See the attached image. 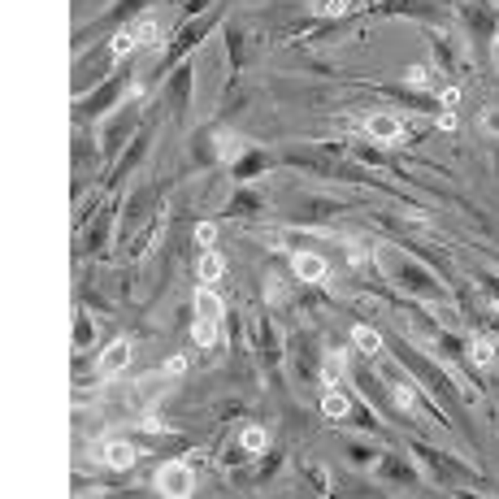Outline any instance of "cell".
I'll use <instances>...</instances> for the list:
<instances>
[{
	"mask_svg": "<svg viewBox=\"0 0 499 499\" xmlns=\"http://www.w3.org/2000/svg\"><path fill=\"white\" fill-rule=\"evenodd\" d=\"M395 378V373H391ZM391 399H395V408H404L408 417H422L426 408H422V399H417V391L404 382V378H395V382H391Z\"/></svg>",
	"mask_w": 499,
	"mask_h": 499,
	"instance_id": "6",
	"label": "cell"
},
{
	"mask_svg": "<svg viewBox=\"0 0 499 499\" xmlns=\"http://www.w3.org/2000/svg\"><path fill=\"white\" fill-rule=\"evenodd\" d=\"M313 9L334 17V13H348V9H352V0H313Z\"/></svg>",
	"mask_w": 499,
	"mask_h": 499,
	"instance_id": "18",
	"label": "cell"
},
{
	"mask_svg": "<svg viewBox=\"0 0 499 499\" xmlns=\"http://www.w3.org/2000/svg\"><path fill=\"white\" fill-rule=\"evenodd\" d=\"M239 443H244L248 452H265V443H269V434H265L261 426H248V430H244V438H239Z\"/></svg>",
	"mask_w": 499,
	"mask_h": 499,
	"instance_id": "15",
	"label": "cell"
},
{
	"mask_svg": "<svg viewBox=\"0 0 499 499\" xmlns=\"http://www.w3.org/2000/svg\"><path fill=\"white\" fill-rule=\"evenodd\" d=\"M156 491L170 495V499H183V495L195 491V477H191V469L183 461H170V465L156 469Z\"/></svg>",
	"mask_w": 499,
	"mask_h": 499,
	"instance_id": "1",
	"label": "cell"
},
{
	"mask_svg": "<svg viewBox=\"0 0 499 499\" xmlns=\"http://www.w3.org/2000/svg\"><path fill=\"white\" fill-rule=\"evenodd\" d=\"M352 338H356V348H361L365 356H378V348H382V334H378L373 326H356Z\"/></svg>",
	"mask_w": 499,
	"mask_h": 499,
	"instance_id": "10",
	"label": "cell"
},
{
	"mask_svg": "<svg viewBox=\"0 0 499 499\" xmlns=\"http://www.w3.org/2000/svg\"><path fill=\"white\" fill-rule=\"evenodd\" d=\"M100 461H105L109 469H131L135 465V447L122 443V438H109V443L100 447Z\"/></svg>",
	"mask_w": 499,
	"mask_h": 499,
	"instance_id": "4",
	"label": "cell"
},
{
	"mask_svg": "<svg viewBox=\"0 0 499 499\" xmlns=\"http://www.w3.org/2000/svg\"><path fill=\"white\" fill-rule=\"evenodd\" d=\"M365 131H369V139H378V144H395V139L404 135V122H399L395 113H369Z\"/></svg>",
	"mask_w": 499,
	"mask_h": 499,
	"instance_id": "2",
	"label": "cell"
},
{
	"mask_svg": "<svg viewBox=\"0 0 499 499\" xmlns=\"http://www.w3.org/2000/svg\"><path fill=\"white\" fill-rule=\"evenodd\" d=\"M195 239H200V244H204V248H209V244H213V239H217V230H213V222H200V226H195Z\"/></svg>",
	"mask_w": 499,
	"mask_h": 499,
	"instance_id": "20",
	"label": "cell"
},
{
	"mask_svg": "<svg viewBox=\"0 0 499 499\" xmlns=\"http://www.w3.org/2000/svg\"><path fill=\"white\" fill-rule=\"evenodd\" d=\"M131 31H135L139 44H156V39H161V17H156V13H139L131 22Z\"/></svg>",
	"mask_w": 499,
	"mask_h": 499,
	"instance_id": "8",
	"label": "cell"
},
{
	"mask_svg": "<svg viewBox=\"0 0 499 499\" xmlns=\"http://www.w3.org/2000/svg\"><path fill=\"white\" fill-rule=\"evenodd\" d=\"M195 317H209V322H222V295H217L209 283L195 291Z\"/></svg>",
	"mask_w": 499,
	"mask_h": 499,
	"instance_id": "7",
	"label": "cell"
},
{
	"mask_svg": "<svg viewBox=\"0 0 499 499\" xmlns=\"http://www.w3.org/2000/svg\"><path fill=\"white\" fill-rule=\"evenodd\" d=\"M430 78H434V70H426V66H408L404 83H408V87H430Z\"/></svg>",
	"mask_w": 499,
	"mask_h": 499,
	"instance_id": "17",
	"label": "cell"
},
{
	"mask_svg": "<svg viewBox=\"0 0 499 499\" xmlns=\"http://www.w3.org/2000/svg\"><path fill=\"white\" fill-rule=\"evenodd\" d=\"M135 44H139V39H135V31L126 27V31H117V35H113V44H109V48H113V57H126Z\"/></svg>",
	"mask_w": 499,
	"mask_h": 499,
	"instance_id": "16",
	"label": "cell"
},
{
	"mask_svg": "<svg viewBox=\"0 0 499 499\" xmlns=\"http://www.w3.org/2000/svg\"><path fill=\"white\" fill-rule=\"evenodd\" d=\"M348 408H352V399H348L343 391H334V387L322 391V412H326V417H348Z\"/></svg>",
	"mask_w": 499,
	"mask_h": 499,
	"instance_id": "9",
	"label": "cell"
},
{
	"mask_svg": "<svg viewBox=\"0 0 499 499\" xmlns=\"http://www.w3.org/2000/svg\"><path fill=\"white\" fill-rule=\"evenodd\" d=\"M222 269H226V265H222V256H217V252H204V256H200V283L213 287L217 278H222Z\"/></svg>",
	"mask_w": 499,
	"mask_h": 499,
	"instance_id": "11",
	"label": "cell"
},
{
	"mask_svg": "<svg viewBox=\"0 0 499 499\" xmlns=\"http://www.w3.org/2000/svg\"><path fill=\"white\" fill-rule=\"evenodd\" d=\"M477 126H482L486 135H499V109H482V117H477Z\"/></svg>",
	"mask_w": 499,
	"mask_h": 499,
	"instance_id": "19",
	"label": "cell"
},
{
	"mask_svg": "<svg viewBox=\"0 0 499 499\" xmlns=\"http://www.w3.org/2000/svg\"><path fill=\"white\" fill-rule=\"evenodd\" d=\"M126 365H131V343L117 338V343H109L105 356H100V373H122Z\"/></svg>",
	"mask_w": 499,
	"mask_h": 499,
	"instance_id": "5",
	"label": "cell"
},
{
	"mask_svg": "<svg viewBox=\"0 0 499 499\" xmlns=\"http://www.w3.org/2000/svg\"><path fill=\"white\" fill-rule=\"evenodd\" d=\"M139 426H144L148 434H156V430H165V426H161V422H156V417H152V412H148V417H144V422H139Z\"/></svg>",
	"mask_w": 499,
	"mask_h": 499,
	"instance_id": "22",
	"label": "cell"
},
{
	"mask_svg": "<svg viewBox=\"0 0 499 499\" xmlns=\"http://www.w3.org/2000/svg\"><path fill=\"white\" fill-rule=\"evenodd\" d=\"M322 378H326V387H334L338 378H343V352H330V356H326V365H322Z\"/></svg>",
	"mask_w": 499,
	"mask_h": 499,
	"instance_id": "14",
	"label": "cell"
},
{
	"mask_svg": "<svg viewBox=\"0 0 499 499\" xmlns=\"http://www.w3.org/2000/svg\"><path fill=\"white\" fill-rule=\"evenodd\" d=\"M469 356H473V365H482V369H491L495 365V343H491V338H473V348H469Z\"/></svg>",
	"mask_w": 499,
	"mask_h": 499,
	"instance_id": "12",
	"label": "cell"
},
{
	"mask_svg": "<svg viewBox=\"0 0 499 499\" xmlns=\"http://www.w3.org/2000/svg\"><path fill=\"white\" fill-rule=\"evenodd\" d=\"M291 269H295V278H304V283H322V278H330L326 256H317V252H295Z\"/></svg>",
	"mask_w": 499,
	"mask_h": 499,
	"instance_id": "3",
	"label": "cell"
},
{
	"mask_svg": "<svg viewBox=\"0 0 499 499\" xmlns=\"http://www.w3.org/2000/svg\"><path fill=\"white\" fill-rule=\"evenodd\" d=\"M191 338L200 348H209V343H217V322H209V317H200V322L191 326Z\"/></svg>",
	"mask_w": 499,
	"mask_h": 499,
	"instance_id": "13",
	"label": "cell"
},
{
	"mask_svg": "<svg viewBox=\"0 0 499 499\" xmlns=\"http://www.w3.org/2000/svg\"><path fill=\"white\" fill-rule=\"evenodd\" d=\"M443 105H447V109H456V105H461V91L447 87V91H443Z\"/></svg>",
	"mask_w": 499,
	"mask_h": 499,
	"instance_id": "21",
	"label": "cell"
},
{
	"mask_svg": "<svg viewBox=\"0 0 499 499\" xmlns=\"http://www.w3.org/2000/svg\"><path fill=\"white\" fill-rule=\"evenodd\" d=\"M165 369H170V373H183V369H187V361H183V356H170V365H165Z\"/></svg>",
	"mask_w": 499,
	"mask_h": 499,
	"instance_id": "23",
	"label": "cell"
}]
</instances>
